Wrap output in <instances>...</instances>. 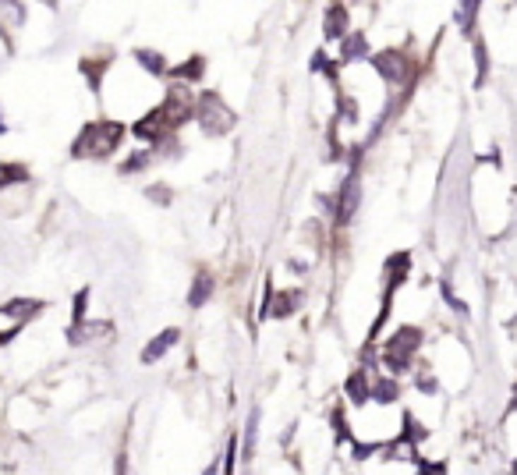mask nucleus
I'll list each match as a JSON object with an SVG mask.
<instances>
[{"label": "nucleus", "mask_w": 517, "mask_h": 475, "mask_svg": "<svg viewBox=\"0 0 517 475\" xmlns=\"http://www.w3.org/2000/svg\"><path fill=\"white\" fill-rule=\"evenodd\" d=\"M195 117H198V124H202V131L206 135H227L230 128H234V110L216 96V93H202L198 100H195Z\"/></svg>", "instance_id": "f03ea898"}, {"label": "nucleus", "mask_w": 517, "mask_h": 475, "mask_svg": "<svg viewBox=\"0 0 517 475\" xmlns=\"http://www.w3.org/2000/svg\"><path fill=\"white\" fill-rule=\"evenodd\" d=\"M149 195H153L156 202H167V199H170V195L163 192V184H153V192H149Z\"/></svg>", "instance_id": "c85d7f7f"}, {"label": "nucleus", "mask_w": 517, "mask_h": 475, "mask_svg": "<svg viewBox=\"0 0 517 475\" xmlns=\"http://www.w3.org/2000/svg\"><path fill=\"white\" fill-rule=\"evenodd\" d=\"M195 100L188 96V89H170L167 93V100H163V114H167V121H170V128H177V124H184L191 114H195V107H191Z\"/></svg>", "instance_id": "7ed1b4c3"}, {"label": "nucleus", "mask_w": 517, "mask_h": 475, "mask_svg": "<svg viewBox=\"0 0 517 475\" xmlns=\"http://www.w3.org/2000/svg\"><path fill=\"white\" fill-rule=\"evenodd\" d=\"M418 390H422V394H436V390H439L436 376H422V380H418Z\"/></svg>", "instance_id": "cd10ccee"}, {"label": "nucleus", "mask_w": 517, "mask_h": 475, "mask_svg": "<svg viewBox=\"0 0 517 475\" xmlns=\"http://www.w3.org/2000/svg\"><path fill=\"white\" fill-rule=\"evenodd\" d=\"M234 461H237V436H230V447L223 457V475H234Z\"/></svg>", "instance_id": "b1692460"}, {"label": "nucleus", "mask_w": 517, "mask_h": 475, "mask_svg": "<svg viewBox=\"0 0 517 475\" xmlns=\"http://www.w3.org/2000/svg\"><path fill=\"white\" fill-rule=\"evenodd\" d=\"M347 33V8H330L326 11V40H344Z\"/></svg>", "instance_id": "f8f14e48"}, {"label": "nucleus", "mask_w": 517, "mask_h": 475, "mask_svg": "<svg viewBox=\"0 0 517 475\" xmlns=\"http://www.w3.org/2000/svg\"><path fill=\"white\" fill-rule=\"evenodd\" d=\"M408 266H411V256H408V252H400V256H393V259L386 263V270H390L393 284H397V281H404V270H408Z\"/></svg>", "instance_id": "412c9836"}, {"label": "nucleus", "mask_w": 517, "mask_h": 475, "mask_svg": "<svg viewBox=\"0 0 517 475\" xmlns=\"http://www.w3.org/2000/svg\"><path fill=\"white\" fill-rule=\"evenodd\" d=\"M121 139H124V124H117V121L85 124L82 135H78V142L71 146V153L75 156H96V160H103V156H110L121 146Z\"/></svg>", "instance_id": "f257e3e1"}, {"label": "nucleus", "mask_w": 517, "mask_h": 475, "mask_svg": "<svg viewBox=\"0 0 517 475\" xmlns=\"http://www.w3.org/2000/svg\"><path fill=\"white\" fill-rule=\"evenodd\" d=\"M298 302H302V291H284V295H277L273 316H277V319H287V316L298 309Z\"/></svg>", "instance_id": "dca6fc26"}, {"label": "nucleus", "mask_w": 517, "mask_h": 475, "mask_svg": "<svg viewBox=\"0 0 517 475\" xmlns=\"http://www.w3.org/2000/svg\"><path fill=\"white\" fill-rule=\"evenodd\" d=\"M145 163H149V153H135V156H131V163H124L121 170H124V174H135V170H142Z\"/></svg>", "instance_id": "393cba45"}, {"label": "nucleus", "mask_w": 517, "mask_h": 475, "mask_svg": "<svg viewBox=\"0 0 517 475\" xmlns=\"http://www.w3.org/2000/svg\"><path fill=\"white\" fill-rule=\"evenodd\" d=\"M138 139H145V142H160L167 131H174L170 128V121H167V114H163V107H153L142 121H135V128H131Z\"/></svg>", "instance_id": "39448f33"}, {"label": "nucleus", "mask_w": 517, "mask_h": 475, "mask_svg": "<svg viewBox=\"0 0 517 475\" xmlns=\"http://www.w3.org/2000/svg\"><path fill=\"white\" fill-rule=\"evenodd\" d=\"M135 61H138L142 68H149V75H163V71H167V61H163L156 50H135Z\"/></svg>", "instance_id": "f3484780"}, {"label": "nucleus", "mask_w": 517, "mask_h": 475, "mask_svg": "<svg viewBox=\"0 0 517 475\" xmlns=\"http://www.w3.org/2000/svg\"><path fill=\"white\" fill-rule=\"evenodd\" d=\"M124 464H128V457L121 454V457H117V475H124Z\"/></svg>", "instance_id": "c756f323"}, {"label": "nucleus", "mask_w": 517, "mask_h": 475, "mask_svg": "<svg viewBox=\"0 0 517 475\" xmlns=\"http://www.w3.org/2000/svg\"><path fill=\"white\" fill-rule=\"evenodd\" d=\"M372 68L386 82H400L404 78V57H400V50H379V54H372Z\"/></svg>", "instance_id": "0eeeda50"}, {"label": "nucleus", "mask_w": 517, "mask_h": 475, "mask_svg": "<svg viewBox=\"0 0 517 475\" xmlns=\"http://www.w3.org/2000/svg\"><path fill=\"white\" fill-rule=\"evenodd\" d=\"M177 341H181V330H177V327H167L163 334H156V337H153V341L142 348V362H145V365L160 362V358H163V355H167V351H170Z\"/></svg>", "instance_id": "423d86ee"}, {"label": "nucleus", "mask_w": 517, "mask_h": 475, "mask_svg": "<svg viewBox=\"0 0 517 475\" xmlns=\"http://www.w3.org/2000/svg\"><path fill=\"white\" fill-rule=\"evenodd\" d=\"M397 397H400V383H397L393 376H383V380L372 383V401L390 404V401H397Z\"/></svg>", "instance_id": "ddd939ff"}, {"label": "nucleus", "mask_w": 517, "mask_h": 475, "mask_svg": "<svg viewBox=\"0 0 517 475\" xmlns=\"http://www.w3.org/2000/svg\"><path fill=\"white\" fill-rule=\"evenodd\" d=\"M18 181H29V167H22V163H4L0 167V188H11Z\"/></svg>", "instance_id": "2eb2a0df"}, {"label": "nucleus", "mask_w": 517, "mask_h": 475, "mask_svg": "<svg viewBox=\"0 0 517 475\" xmlns=\"http://www.w3.org/2000/svg\"><path fill=\"white\" fill-rule=\"evenodd\" d=\"M475 15H478V4H475V0H468V4H460V8L453 11V22H457V29H460V33H471V25H475Z\"/></svg>", "instance_id": "6ab92c4d"}, {"label": "nucleus", "mask_w": 517, "mask_h": 475, "mask_svg": "<svg viewBox=\"0 0 517 475\" xmlns=\"http://www.w3.org/2000/svg\"><path fill=\"white\" fill-rule=\"evenodd\" d=\"M255 436H258V408L248 415V429H244V457L255 450Z\"/></svg>", "instance_id": "4be33fe9"}, {"label": "nucleus", "mask_w": 517, "mask_h": 475, "mask_svg": "<svg viewBox=\"0 0 517 475\" xmlns=\"http://www.w3.org/2000/svg\"><path fill=\"white\" fill-rule=\"evenodd\" d=\"M213 288H216L213 274H198V277L191 281V291H188V305H191V309L206 305V302H209V295H213Z\"/></svg>", "instance_id": "9d476101"}, {"label": "nucleus", "mask_w": 517, "mask_h": 475, "mask_svg": "<svg viewBox=\"0 0 517 475\" xmlns=\"http://www.w3.org/2000/svg\"><path fill=\"white\" fill-rule=\"evenodd\" d=\"M475 64H478V82L475 86H485V75H489V54H485V43L475 40Z\"/></svg>", "instance_id": "aec40b11"}, {"label": "nucleus", "mask_w": 517, "mask_h": 475, "mask_svg": "<svg viewBox=\"0 0 517 475\" xmlns=\"http://www.w3.org/2000/svg\"><path fill=\"white\" fill-rule=\"evenodd\" d=\"M513 471H517V468H513Z\"/></svg>", "instance_id": "473e14b6"}, {"label": "nucleus", "mask_w": 517, "mask_h": 475, "mask_svg": "<svg viewBox=\"0 0 517 475\" xmlns=\"http://www.w3.org/2000/svg\"><path fill=\"white\" fill-rule=\"evenodd\" d=\"M40 309H43V302H36V298H15V302H4V305H0V316H11V319H32Z\"/></svg>", "instance_id": "1a4fd4ad"}, {"label": "nucleus", "mask_w": 517, "mask_h": 475, "mask_svg": "<svg viewBox=\"0 0 517 475\" xmlns=\"http://www.w3.org/2000/svg\"><path fill=\"white\" fill-rule=\"evenodd\" d=\"M443 298H446V305H450L453 312H460V316H468V305H464V302H457V295H453V291H450L446 284H443Z\"/></svg>", "instance_id": "a878e982"}, {"label": "nucleus", "mask_w": 517, "mask_h": 475, "mask_svg": "<svg viewBox=\"0 0 517 475\" xmlns=\"http://www.w3.org/2000/svg\"><path fill=\"white\" fill-rule=\"evenodd\" d=\"M510 411H517V401H513V404H510Z\"/></svg>", "instance_id": "2f4dec72"}, {"label": "nucleus", "mask_w": 517, "mask_h": 475, "mask_svg": "<svg viewBox=\"0 0 517 475\" xmlns=\"http://www.w3.org/2000/svg\"><path fill=\"white\" fill-rule=\"evenodd\" d=\"M383 362H386L390 373H408V369H411V358H408V355H397V351H386Z\"/></svg>", "instance_id": "5701e85b"}, {"label": "nucleus", "mask_w": 517, "mask_h": 475, "mask_svg": "<svg viewBox=\"0 0 517 475\" xmlns=\"http://www.w3.org/2000/svg\"><path fill=\"white\" fill-rule=\"evenodd\" d=\"M85 302H89V288H82V291L75 295V323H82V316H85Z\"/></svg>", "instance_id": "bb28decb"}, {"label": "nucleus", "mask_w": 517, "mask_h": 475, "mask_svg": "<svg viewBox=\"0 0 517 475\" xmlns=\"http://www.w3.org/2000/svg\"><path fill=\"white\" fill-rule=\"evenodd\" d=\"M8 131V124H4V117H0V135H4Z\"/></svg>", "instance_id": "7c9ffc66"}, {"label": "nucleus", "mask_w": 517, "mask_h": 475, "mask_svg": "<svg viewBox=\"0 0 517 475\" xmlns=\"http://www.w3.org/2000/svg\"><path fill=\"white\" fill-rule=\"evenodd\" d=\"M422 344V330L418 327H400L393 337H390V344H386V351H397V355H408L411 358V351Z\"/></svg>", "instance_id": "6e6552de"}, {"label": "nucleus", "mask_w": 517, "mask_h": 475, "mask_svg": "<svg viewBox=\"0 0 517 475\" xmlns=\"http://www.w3.org/2000/svg\"><path fill=\"white\" fill-rule=\"evenodd\" d=\"M202 71H206V61H202V57H191V61H184V64L174 68V78L195 82V78H202Z\"/></svg>", "instance_id": "a211bd4d"}, {"label": "nucleus", "mask_w": 517, "mask_h": 475, "mask_svg": "<svg viewBox=\"0 0 517 475\" xmlns=\"http://www.w3.org/2000/svg\"><path fill=\"white\" fill-rule=\"evenodd\" d=\"M358 199H362V188H358V170L351 167L347 181L340 184V199H337V223H351V220H355Z\"/></svg>", "instance_id": "20e7f679"}, {"label": "nucleus", "mask_w": 517, "mask_h": 475, "mask_svg": "<svg viewBox=\"0 0 517 475\" xmlns=\"http://www.w3.org/2000/svg\"><path fill=\"white\" fill-rule=\"evenodd\" d=\"M347 397H351L355 404H365V401L372 397V387H369L365 373H351V376H347Z\"/></svg>", "instance_id": "4468645a"}, {"label": "nucleus", "mask_w": 517, "mask_h": 475, "mask_svg": "<svg viewBox=\"0 0 517 475\" xmlns=\"http://www.w3.org/2000/svg\"><path fill=\"white\" fill-rule=\"evenodd\" d=\"M340 43H344V47H340V61H344V64H351V61H358V57L369 54V43H365L362 33H351V36H344Z\"/></svg>", "instance_id": "9b49d317"}]
</instances>
